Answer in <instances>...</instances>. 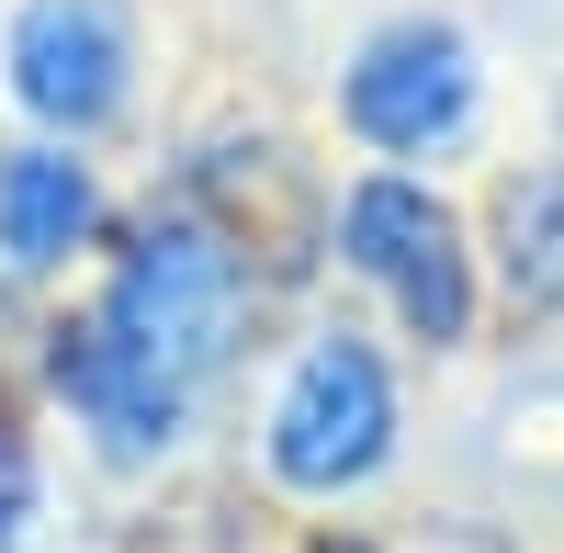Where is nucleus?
Segmentation results:
<instances>
[{
    "label": "nucleus",
    "instance_id": "obj_1",
    "mask_svg": "<svg viewBox=\"0 0 564 553\" xmlns=\"http://www.w3.org/2000/svg\"><path fill=\"white\" fill-rule=\"evenodd\" d=\"M90 316H102L170 395H193L215 361H226V339H238V249H226L204 215H159L148 238L124 249L113 294L90 305Z\"/></svg>",
    "mask_w": 564,
    "mask_h": 553
},
{
    "label": "nucleus",
    "instance_id": "obj_10",
    "mask_svg": "<svg viewBox=\"0 0 564 553\" xmlns=\"http://www.w3.org/2000/svg\"><path fill=\"white\" fill-rule=\"evenodd\" d=\"M406 553H508V542H486V531H430V542H406Z\"/></svg>",
    "mask_w": 564,
    "mask_h": 553
},
{
    "label": "nucleus",
    "instance_id": "obj_5",
    "mask_svg": "<svg viewBox=\"0 0 564 553\" xmlns=\"http://www.w3.org/2000/svg\"><path fill=\"white\" fill-rule=\"evenodd\" d=\"M124 68H135V45H124L113 0H23L12 12V90H23V113L90 135L124 102Z\"/></svg>",
    "mask_w": 564,
    "mask_h": 553
},
{
    "label": "nucleus",
    "instance_id": "obj_8",
    "mask_svg": "<svg viewBox=\"0 0 564 553\" xmlns=\"http://www.w3.org/2000/svg\"><path fill=\"white\" fill-rule=\"evenodd\" d=\"M497 271H508V305L520 316L564 305V170L553 159L497 193Z\"/></svg>",
    "mask_w": 564,
    "mask_h": 553
},
{
    "label": "nucleus",
    "instance_id": "obj_3",
    "mask_svg": "<svg viewBox=\"0 0 564 553\" xmlns=\"http://www.w3.org/2000/svg\"><path fill=\"white\" fill-rule=\"evenodd\" d=\"M339 249H350L361 283L395 294V316L430 350H452L463 328H475V271H463V226H452L441 193H417V181H395V170L361 181V193L339 204Z\"/></svg>",
    "mask_w": 564,
    "mask_h": 553
},
{
    "label": "nucleus",
    "instance_id": "obj_6",
    "mask_svg": "<svg viewBox=\"0 0 564 553\" xmlns=\"http://www.w3.org/2000/svg\"><path fill=\"white\" fill-rule=\"evenodd\" d=\"M45 373H57V395L79 406L90 430H102L113 452H159L170 430H181V395L135 361L102 316H79V328H57V350H45Z\"/></svg>",
    "mask_w": 564,
    "mask_h": 553
},
{
    "label": "nucleus",
    "instance_id": "obj_4",
    "mask_svg": "<svg viewBox=\"0 0 564 553\" xmlns=\"http://www.w3.org/2000/svg\"><path fill=\"white\" fill-rule=\"evenodd\" d=\"M339 102H350V124L372 148H441V135H463V113H475V45L452 23H384L350 57Z\"/></svg>",
    "mask_w": 564,
    "mask_h": 553
},
{
    "label": "nucleus",
    "instance_id": "obj_9",
    "mask_svg": "<svg viewBox=\"0 0 564 553\" xmlns=\"http://www.w3.org/2000/svg\"><path fill=\"white\" fill-rule=\"evenodd\" d=\"M34 509V475H23V452H12V430H0V542H12V520Z\"/></svg>",
    "mask_w": 564,
    "mask_h": 553
},
{
    "label": "nucleus",
    "instance_id": "obj_7",
    "mask_svg": "<svg viewBox=\"0 0 564 553\" xmlns=\"http://www.w3.org/2000/svg\"><path fill=\"white\" fill-rule=\"evenodd\" d=\"M90 238V170L68 148H23V159H0V260H68Z\"/></svg>",
    "mask_w": 564,
    "mask_h": 553
},
{
    "label": "nucleus",
    "instance_id": "obj_2",
    "mask_svg": "<svg viewBox=\"0 0 564 553\" xmlns=\"http://www.w3.org/2000/svg\"><path fill=\"white\" fill-rule=\"evenodd\" d=\"M384 452H395V384H384V361H372L350 328L316 339L294 361V384H282V406H271V475L305 486V497H339V486H361L372 464H384Z\"/></svg>",
    "mask_w": 564,
    "mask_h": 553
}]
</instances>
